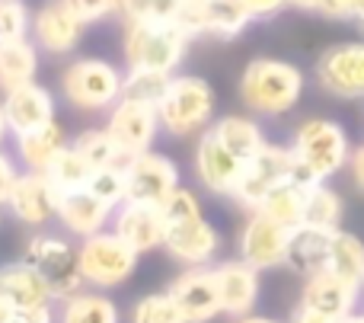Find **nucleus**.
I'll list each match as a JSON object with an SVG mask.
<instances>
[{"mask_svg":"<svg viewBox=\"0 0 364 323\" xmlns=\"http://www.w3.org/2000/svg\"><path fill=\"white\" fill-rule=\"evenodd\" d=\"M291 151L297 157L294 183L304 189L314 183H329L336 173H342L352 157L348 132L333 119H307L294 128Z\"/></svg>","mask_w":364,"mask_h":323,"instance_id":"obj_1","label":"nucleus"},{"mask_svg":"<svg viewBox=\"0 0 364 323\" xmlns=\"http://www.w3.org/2000/svg\"><path fill=\"white\" fill-rule=\"evenodd\" d=\"M304 96V70L284 58H252L240 74V100L256 115H284Z\"/></svg>","mask_w":364,"mask_h":323,"instance_id":"obj_2","label":"nucleus"},{"mask_svg":"<svg viewBox=\"0 0 364 323\" xmlns=\"http://www.w3.org/2000/svg\"><path fill=\"white\" fill-rule=\"evenodd\" d=\"M188 42L192 36L182 23H125L122 55L128 68H151L173 74L186 58Z\"/></svg>","mask_w":364,"mask_h":323,"instance_id":"obj_3","label":"nucleus"},{"mask_svg":"<svg viewBox=\"0 0 364 323\" xmlns=\"http://www.w3.org/2000/svg\"><path fill=\"white\" fill-rule=\"evenodd\" d=\"M214 106H218V96H214V87L205 77L173 74L170 90L164 93V100L157 106L160 125H164V132L176 134V138L208 132V125L214 119Z\"/></svg>","mask_w":364,"mask_h":323,"instance_id":"obj_4","label":"nucleus"},{"mask_svg":"<svg viewBox=\"0 0 364 323\" xmlns=\"http://www.w3.org/2000/svg\"><path fill=\"white\" fill-rule=\"evenodd\" d=\"M125 74L106 58H77L61 70V96L83 112H106L122 100Z\"/></svg>","mask_w":364,"mask_h":323,"instance_id":"obj_5","label":"nucleus"},{"mask_svg":"<svg viewBox=\"0 0 364 323\" xmlns=\"http://www.w3.org/2000/svg\"><path fill=\"white\" fill-rule=\"evenodd\" d=\"M80 272L87 279V285L93 288H115L122 282L132 279V272L138 269V250H132L115 231H100L93 237L80 240Z\"/></svg>","mask_w":364,"mask_h":323,"instance_id":"obj_6","label":"nucleus"},{"mask_svg":"<svg viewBox=\"0 0 364 323\" xmlns=\"http://www.w3.org/2000/svg\"><path fill=\"white\" fill-rule=\"evenodd\" d=\"M294 170H297V157H294V151H291V144H272V141H265L262 151L243 166L230 198L240 202L243 208L259 211L265 196H269L278 183L294 179Z\"/></svg>","mask_w":364,"mask_h":323,"instance_id":"obj_7","label":"nucleus"},{"mask_svg":"<svg viewBox=\"0 0 364 323\" xmlns=\"http://www.w3.org/2000/svg\"><path fill=\"white\" fill-rule=\"evenodd\" d=\"M23 260L32 263V266L42 272V279L51 285L58 301L83 292V285H87V279H83V272H80V250H77L74 243H68L64 237L36 234L26 243Z\"/></svg>","mask_w":364,"mask_h":323,"instance_id":"obj_8","label":"nucleus"},{"mask_svg":"<svg viewBox=\"0 0 364 323\" xmlns=\"http://www.w3.org/2000/svg\"><path fill=\"white\" fill-rule=\"evenodd\" d=\"M316 83L336 100H364V42L329 45L316 58Z\"/></svg>","mask_w":364,"mask_h":323,"instance_id":"obj_9","label":"nucleus"},{"mask_svg":"<svg viewBox=\"0 0 364 323\" xmlns=\"http://www.w3.org/2000/svg\"><path fill=\"white\" fill-rule=\"evenodd\" d=\"M128 198L125 202H144L164 208V202L179 189V166L166 154L144 151L125 164Z\"/></svg>","mask_w":364,"mask_h":323,"instance_id":"obj_10","label":"nucleus"},{"mask_svg":"<svg viewBox=\"0 0 364 323\" xmlns=\"http://www.w3.org/2000/svg\"><path fill=\"white\" fill-rule=\"evenodd\" d=\"M106 128L125 157H138V154H144V151H154V141H157V134L164 132L157 106L134 102V100L115 102V106L109 109Z\"/></svg>","mask_w":364,"mask_h":323,"instance_id":"obj_11","label":"nucleus"},{"mask_svg":"<svg viewBox=\"0 0 364 323\" xmlns=\"http://www.w3.org/2000/svg\"><path fill=\"white\" fill-rule=\"evenodd\" d=\"M252 10L246 6V0H188L182 10L179 23L188 29V36H214V38H237L240 32H246V26L252 23Z\"/></svg>","mask_w":364,"mask_h":323,"instance_id":"obj_12","label":"nucleus"},{"mask_svg":"<svg viewBox=\"0 0 364 323\" xmlns=\"http://www.w3.org/2000/svg\"><path fill=\"white\" fill-rule=\"evenodd\" d=\"M64 192L55 186V179L48 173H36L26 170L19 173L16 186H13L10 198H6V208L13 211L19 224H29V228H42L51 218H58V205H61Z\"/></svg>","mask_w":364,"mask_h":323,"instance_id":"obj_13","label":"nucleus"},{"mask_svg":"<svg viewBox=\"0 0 364 323\" xmlns=\"http://www.w3.org/2000/svg\"><path fill=\"white\" fill-rule=\"evenodd\" d=\"M288 243H291V228L278 224L265 211H252L243 234H240V260L256 266L259 272L275 269L288 260Z\"/></svg>","mask_w":364,"mask_h":323,"instance_id":"obj_14","label":"nucleus"},{"mask_svg":"<svg viewBox=\"0 0 364 323\" xmlns=\"http://www.w3.org/2000/svg\"><path fill=\"white\" fill-rule=\"evenodd\" d=\"M170 295L176 298L188 323H211L218 314H224L214 266H188L186 272L173 279Z\"/></svg>","mask_w":364,"mask_h":323,"instance_id":"obj_15","label":"nucleus"},{"mask_svg":"<svg viewBox=\"0 0 364 323\" xmlns=\"http://www.w3.org/2000/svg\"><path fill=\"white\" fill-rule=\"evenodd\" d=\"M83 32H87V23L64 0L45 4L42 10L32 13V42L48 55H70L80 45Z\"/></svg>","mask_w":364,"mask_h":323,"instance_id":"obj_16","label":"nucleus"},{"mask_svg":"<svg viewBox=\"0 0 364 323\" xmlns=\"http://www.w3.org/2000/svg\"><path fill=\"white\" fill-rule=\"evenodd\" d=\"M246 160H240L224 141L214 134V128H208L198 138L195 147V176L205 189L218 192V196H230L233 186H237L240 173H243Z\"/></svg>","mask_w":364,"mask_h":323,"instance_id":"obj_17","label":"nucleus"},{"mask_svg":"<svg viewBox=\"0 0 364 323\" xmlns=\"http://www.w3.org/2000/svg\"><path fill=\"white\" fill-rule=\"evenodd\" d=\"M164 250L176 263H186V266H211L214 256L220 253V234L205 215H198L188 218V221L170 224Z\"/></svg>","mask_w":364,"mask_h":323,"instance_id":"obj_18","label":"nucleus"},{"mask_svg":"<svg viewBox=\"0 0 364 323\" xmlns=\"http://www.w3.org/2000/svg\"><path fill=\"white\" fill-rule=\"evenodd\" d=\"M166 228L170 224H166L164 208L144 202H122L112 218V231L138 253H151V250L164 247Z\"/></svg>","mask_w":364,"mask_h":323,"instance_id":"obj_19","label":"nucleus"},{"mask_svg":"<svg viewBox=\"0 0 364 323\" xmlns=\"http://www.w3.org/2000/svg\"><path fill=\"white\" fill-rule=\"evenodd\" d=\"M0 102H4L10 134H29L36 128L55 122V96H51L48 87H42L36 80L6 90Z\"/></svg>","mask_w":364,"mask_h":323,"instance_id":"obj_20","label":"nucleus"},{"mask_svg":"<svg viewBox=\"0 0 364 323\" xmlns=\"http://www.w3.org/2000/svg\"><path fill=\"white\" fill-rule=\"evenodd\" d=\"M364 298V288L346 282L342 275L336 272H316L304 282V292H301V305L304 307H314L320 314H329L336 320H346L348 314L358 311Z\"/></svg>","mask_w":364,"mask_h":323,"instance_id":"obj_21","label":"nucleus"},{"mask_svg":"<svg viewBox=\"0 0 364 323\" xmlns=\"http://www.w3.org/2000/svg\"><path fill=\"white\" fill-rule=\"evenodd\" d=\"M220 288V307L227 317H243L252 314L259 301V269L246 260H224L214 266Z\"/></svg>","mask_w":364,"mask_h":323,"instance_id":"obj_22","label":"nucleus"},{"mask_svg":"<svg viewBox=\"0 0 364 323\" xmlns=\"http://www.w3.org/2000/svg\"><path fill=\"white\" fill-rule=\"evenodd\" d=\"M115 218V208L102 198H96L90 189L64 192L61 205H58V221L68 234L74 237H93L100 231H106Z\"/></svg>","mask_w":364,"mask_h":323,"instance_id":"obj_23","label":"nucleus"},{"mask_svg":"<svg viewBox=\"0 0 364 323\" xmlns=\"http://www.w3.org/2000/svg\"><path fill=\"white\" fill-rule=\"evenodd\" d=\"M333 234L336 231H323V228H301L291 231V243H288V266L297 275L310 279L316 272H326L329 269V256H333Z\"/></svg>","mask_w":364,"mask_h":323,"instance_id":"obj_24","label":"nucleus"},{"mask_svg":"<svg viewBox=\"0 0 364 323\" xmlns=\"http://www.w3.org/2000/svg\"><path fill=\"white\" fill-rule=\"evenodd\" d=\"M0 295L13 301V307H42L55 301L51 285L42 279L32 263H6L0 266Z\"/></svg>","mask_w":364,"mask_h":323,"instance_id":"obj_25","label":"nucleus"},{"mask_svg":"<svg viewBox=\"0 0 364 323\" xmlns=\"http://www.w3.org/2000/svg\"><path fill=\"white\" fill-rule=\"evenodd\" d=\"M68 147H70V141H68V134H64V128L58 125V119L36 128V132H29V134H16L19 164L36 173H48L51 164H55Z\"/></svg>","mask_w":364,"mask_h":323,"instance_id":"obj_26","label":"nucleus"},{"mask_svg":"<svg viewBox=\"0 0 364 323\" xmlns=\"http://www.w3.org/2000/svg\"><path fill=\"white\" fill-rule=\"evenodd\" d=\"M58 323H122L119 305L102 292H77L61 298Z\"/></svg>","mask_w":364,"mask_h":323,"instance_id":"obj_27","label":"nucleus"},{"mask_svg":"<svg viewBox=\"0 0 364 323\" xmlns=\"http://www.w3.org/2000/svg\"><path fill=\"white\" fill-rule=\"evenodd\" d=\"M38 45L32 38H23V42H6L0 45V90H13L23 87V83H32L38 74Z\"/></svg>","mask_w":364,"mask_h":323,"instance_id":"obj_28","label":"nucleus"},{"mask_svg":"<svg viewBox=\"0 0 364 323\" xmlns=\"http://www.w3.org/2000/svg\"><path fill=\"white\" fill-rule=\"evenodd\" d=\"M211 128L240 160H246V164L265 147L262 125H259L256 119H250V115H224V119H218Z\"/></svg>","mask_w":364,"mask_h":323,"instance_id":"obj_29","label":"nucleus"},{"mask_svg":"<svg viewBox=\"0 0 364 323\" xmlns=\"http://www.w3.org/2000/svg\"><path fill=\"white\" fill-rule=\"evenodd\" d=\"M342 215H346V202H342V196L333 186H326V183L307 186V196H304V224L323 228V231H339Z\"/></svg>","mask_w":364,"mask_h":323,"instance_id":"obj_30","label":"nucleus"},{"mask_svg":"<svg viewBox=\"0 0 364 323\" xmlns=\"http://www.w3.org/2000/svg\"><path fill=\"white\" fill-rule=\"evenodd\" d=\"M304 196H307V189H304L301 183H294V179H284V183H278L275 189L265 196L262 208L269 218H275L278 224H284V228H301L304 224Z\"/></svg>","mask_w":364,"mask_h":323,"instance_id":"obj_31","label":"nucleus"},{"mask_svg":"<svg viewBox=\"0 0 364 323\" xmlns=\"http://www.w3.org/2000/svg\"><path fill=\"white\" fill-rule=\"evenodd\" d=\"M329 272L342 275L346 282L364 288V240L352 231H336L333 234V256H329Z\"/></svg>","mask_w":364,"mask_h":323,"instance_id":"obj_32","label":"nucleus"},{"mask_svg":"<svg viewBox=\"0 0 364 323\" xmlns=\"http://www.w3.org/2000/svg\"><path fill=\"white\" fill-rule=\"evenodd\" d=\"M70 144L77 147V151L83 154V157L93 164V170H102V166H125L132 157H125V154L119 151V144H115V138L109 134V128H87V132H80Z\"/></svg>","mask_w":364,"mask_h":323,"instance_id":"obj_33","label":"nucleus"},{"mask_svg":"<svg viewBox=\"0 0 364 323\" xmlns=\"http://www.w3.org/2000/svg\"><path fill=\"white\" fill-rule=\"evenodd\" d=\"M173 74L166 70H151V68H128L125 83H122V100L147 102V106H160L164 93L170 90Z\"/></svg>","mask_w":364,"mask_h":323,"instance_id":"obj_34","label":"nucleus"},{"mask_svg":"<svg viewBox=\"0 0 364 323\" xmlns=\"http://www.w3.org/2000/svg\"><path fill=\"white\" fill-rule=\"evenodd\" d=\"M93 164H90L87 157H83L80 151H77L74 144L68 147V151L61 154V157L51 164V170H48V176L55 179V186L61 192H77V189H87L90 186V179H93Z\"/></svg>","mask_w":364,"mask_h":323,"instance_id":"obj_35","label":"nucleus"},{"mask_svg":"<svg viewBox=\"0 0 364 323\" xmlns=\"http://www.w3.org/2000/svg\"><path fill=\"white\" fill-rule=\"evenodd\" d=\"M188 0H119L125 23H179Z\"/></svg>","mask_w":364,"mask_h":323,"instance_id":"obj_36","label":"nucleus"},{"mask_svg":"<svg viewBox=\"0 0 364 323\" xmlns=\"http://www.w3.org/2000/svg\"><path fill=\"white\" fill-rule=\"evenodd\" d=\"M132 323H188V320L179 311L176 298L170 292H157V295H144V298L134 301Z\"/></svg>","mask_w":364,"mask_h":323,"instance_id":"obj_37","label":"nucleus"},{"mask_svg":"<svg viewBox=\"0 0 364 323\" xmlns=\"http://www.w3.org/2000/svg\"><path fill=\"white\" fill-rule=\"evenodd\" d=\"M32 38V13L23 0H0V45Z\"/></svg>","mask_w":364,"mask_h":323,"instance_id":"obj_38","label":"nucleus"},{"mask_svg":"<svg viewBox=\"0 0 364 323\" xmlns=\"http://www.w3.org/2000/svg\"><path fill=\"white\" fill-rule=\"evenodd\" d=\"M90 192H93L96 198H102V202H109L112 208H119L122 202L128 198V183H125V166H102V170L93 173V179H90L87 186Z\"/></svg>","mask_w":364,"mask_h":323,"instance_id":"obj_39","label":"nucleus"},{"mask_svg":"<svg viewBox=\"0 0 364 323\" xmlns=\"http://www.w3.org/2000/svg\"><path fill=\"white\" fill-rule=\"evenodd\" d=\"M164 215H166V224L188 221V218H198L201 215V205H198V198H195L192 189L179 186V189L164 202Z\"/></svg>","mask_w":364,"mask_h":323,"instance_id":"obj_40","label":"nucleus"},{"mask_svg":"<svg viewBox=\"0 0 364 323\" xmlns=\"http://www.w3.org/2000/svg\"><path fill=\"white\" fill-rule=\"evenodd\" d=\"M64 4H68L87 26L102 23V19L119 13V0H64Z\"/></svg>","mask_w":364,"mask_h":323,"instance_id":"obj_41","label":"nucleus"},{"mask_svg":"<svg viewBox=\"0 0 364 323\" xmlns=\"http://www.w3.org/2000/svg\"><path fill=\"white\" fill-rule=\"evenodd\" d=\"M361 4L364 0H307L304 10L320 13V16H326V19H355Z\"/></svg>","mask_w":364,"mask_h":323,"instance_id":"obj_42","label":"nucleus"},{"mask_svg":"<svg viewBox=\"0 0 364 323\" xmlns=\"http://www.w3.org/2000/svg\"><path fill=\"white\" fill-rule=\"evenodd\" d=\"M6 323H58V314L51 311V305H42V307H16Z\"/></svg>","mask_w":364,"mask_h":323,"instance_id":"obj_43","label":"nucleus"},{"mask_svg":"<svg viewBox=\"0 0 364 323\" xmlns=\"http://www.w3.org/2000/svg\"><path fill=\"white\" fill-rule=\"evenodd\" d=\"M16 179H19V166L13 164L4 151H0V202H4V205H6V198H10Z\"/></svg>","mask_w":364,"mask_h":323,"instance_id":"obj_44","label":"nucleus"},{"mask_svg":"<svg viewBox=\"0 0 364 323\" xmlns=\"http://www.w3.org/2000/svg\"><path fill=\"white\" fill-rule=\"evenodd\" d=\"M246 6L252 10L256 19H269L275 13H282L284 6H291V0H246Z\"/></svg>","mask_w":364,"mask_h":323,"instance_id":"obj_45","label":"nucleus"},{"mask_svg":"<svg viewBox=\"0 0 364 323\" xmlns=\"http://www.w3.org/2000/svg\"><path fill=\"white\" fill-rule=\"evenodd\" d=\"M348 176H352L355 189L364 192V144L352 147V157H348Z\"/></svg>","mask_w":364,"mask_h":323,"instance_id":"obj_46","label":"nucleus"},{"mask_svg":"<svg viewBox=\"0 0 364 323\" xmlns=\"http://www.w3.org/2000/svg\"><path fill=\"white\" fill-rule=\"evenodd\" d=\"M291 323H342V320L329 317V314H320V311H314V307H304L301 301H297L294 314H291Z\"/></svg>","mask_w":364,"mask_h":323,"instance_id":"obj_47","label":"nucleus"},{"mask_svg":"<svg viewBox=\"0 0 364 323\" xmlns=\"http://www.w3.org/2000/svg\"><path fill=\"white\" fill-rule=\"evenodd\" d=\"M16 311V307H13V301L6 298V295H0V323H6L10 320V314Z\"/></svg>","mask_w":364,"mask_h":323,"instance_id":"obj_48","label":"nucleus"},{"mask_svg":"<svg viewBox=\"0 0 364 323\" xmlns=\"http://www.w3.org/2000/svg\"><path fill=\"white\" fill-rule=\"evenodd\" d=\"M237 323H278V320L262 317V314H243V317H237Z\"/></svg>","mask_w":364,"mask_h":323,"instance_id":"obj_49","label":"nucleus"},{"mask_svg":"<svg viewBox=\"0 0 364 323\" xmlns=\"http://www.w3.org/2000/svg\"><path fill=\"white\" fill-rule=\"evenodd\" d=\"M10 134V125H6V112H4V102H0V144H4V138Z\"/></svg>","mask_w":364,"mask_h":323,"instance_id":"obj_50","label":"nucleus"},{"mask_svg":"<svg viewBox=\"0 0 364 323\" xmlns=\"http://www.w3.org/2000/svg\"><path fill=\"white\" fill-rule=\"evenodd\" d=\"M342 323H364V311H355V314H348V317L342 320Z\"/></svg>","mask_w":364,"mask_h":323,"instance_id":"obj_51","label":"nucleus"},{"mask_svg":"<svg viewBox=\"0 0 364 323\" xmlns=\"http://www.w3.org/2000/svg\"><path fill=\"white\" fill-rule=\"evenodd\" d=\"M355 23H358V29L364 32V4H361V10H358V16H355Z\"/></svg>","mask_w":364,"mask_h":323,"instance_id":"obj_52","label":"nucleus"},{"mask_svg":"<svg viewBox=\"0 0 364 323\" xmlns=\"http://www.w3.org/2000/svg\"><path fill=\"white\" fill-rule=\"evenodd\" d=\"M304 4H307V0H291V6H301V10H304Z\"/></svg>","mask_w":364,"mask_h":323,"instance_id":"obj_53","label":"nucleus"},{"mask_svg":"<svg viewBox=\"0 0 364 323\" xmlns=\"http://www.w3.org/2000/svg\"><path fill=\"white\" fill-rule=\"evenodd\" d=\"M0 208H4V202H0Z\"/></svg>","mask_w":364,"mask_h":323,"instance_id":"obj_54","label":"nucleus"}]
</instances>
